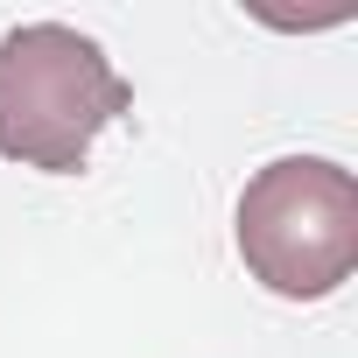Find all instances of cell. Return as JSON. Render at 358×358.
<instances>
[{
	"label": "cell",
	"instance_id": "7a4b0ae2",
	"mask_svg": "<svg viewBox=\"0 0 358 358\" xmlns=\"http://www.w3.org/2000/svg\"><path fill=\"white\" fill-rule=\"evenodd\" d=\"M232 246L281 302H323L358 267V176L330 155H281L246 176Z\"/></svg>",
	"mask_w": 358,
	"mask_h": 358
},
{
	"label": "cell",
	"instance_id": "6da1fadb",
	"mask_svg": "<svg viewBox=\"0 0 358 358\" xmlns=\"http://www.w3.org/2000/svg\"><path fill=\"white\" fill-rule=\"evenodd\" d=\"M134 113V85L113 71V57L71 29V22H22L0 36V155L78 176L92 162V141Z\"/></svg>",
	"mask_w": 358,
	"mask_h": 358
}]
</instances>
